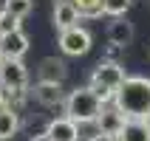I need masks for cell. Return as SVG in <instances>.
<instances>
[{"label": "cell", "mask_w": 150, "mask_h": 141, "mask_svg": "<svg viewBox=\"0 0 150 141\" xmlns=\"http://www.w3.org/2000/svg\"><path fill=\"white\" fill-rule=\"evenodd\" d=\"M65 62L57 57H45L40 59V68H37V82H57L62 85V79H65Z\"/></svg>", "instance_id": "cell-10"}, {"label": "cell", "mask_w": 150, "mask_h": 141, "mask_svg": "<svg viewBox=\"0 0 150 141\" xmlns=\"http://www.w3.org/2000/svg\"><path fill=\"white\" fill-rule=\"evenodd\" d=\"M45 141H79V124H76L74 119H68V116L51 119Z\"/></svg>", "instance_id": "cell-6"}, {"label": "cell", "mask_w": 150, "mask_h": 141, "mask_svg": "<svg viewBox=\"0 0 150 141\" xmlns=\"http://www.w3.org/2000/svg\"><path fill=\"white\" fill-rule=\"evenodd\" d=\"M20 130L17 107H0V141H11Z\"/></svg>", "instance_id": "cell-13"}, {"label": "cell", "mask_w": 150, "mask_h": 141, "mask_svg": "<svg viewBox=\"0 0 150 141\" xmlns=\"http://www.w3.org/2000/svg\"><path fill=\"white\" fill-rule=\"evenodd\" d=\"M79 8L74 6V3H54V14H51V20H54V28L57 31H65V28H74V25H79Z\"/></svg>", "instance_id": "cell-11"}, {"label": "cell", "mask_w": 150, "mask_h": 141, "mask_svg": "<svg viewBox=\"0 0 150 141\" xmlns=\"http://www.w3.org/2000/svg\"><path fill=\"white\" fill-rule=\"evenodd\" d=\"M25 51H28V37L23 34V28L3 34V40H0V57L3 59H23Z\"/></svg>", "instance_id": "cell-9"}, {"label": "cell", "mask_w": 150, "mask_h": 141, "mask_svg": "<svg viewBox=\"0 0 150 141\" xmlns=\"http://www.w3.org/2000/svg\"><path fill=\"white\" fill-rule=\"evenodd\" d=\"M0 40H3V28H0Z\"/></svg>", "instance_id": "cell-22"}, {"label": "cell", "mask_w": 150, "mask_h": 141, "mask_svg": "<svg viewBox=\"0 0 150 141\" xmlns=\"http://www.w3.org/2000/svg\"><path fill=\"white\" fill-rule=\"evenodd\" d=\"M82 17H102L105 14V0H74Z\"/></svg>", "instance_id": "cell-15"}, {"label": "cell", "mask_w": 150, "mask_h": 141, "mask_svg": "<svg viewBox=\"0 0 150 141\" xmlns=\"http://www.w3.org/2000/svg\"><path fill=\"white\" fill-rule=\"evenodd\" d=\"M91 31L82 28V25H74V28H65L59 31V51L68 54V57H85L91 51Z\"/></svg>", "instance_id": "cell-4"}, {"label": "cell", "mask_w": 150, "mask_h": 141, "mask_svg": "<svg viewBox=\"0 0 150 141\" xmlns=\"http://www.w3.org/2000/svg\"><path fill=\"white\" fill-rule=\"evenodd\" d=\"M3 8H6V11H11L14 17H20V20H23V17L31 14L34 0H6V3H3Z\"/></svg>", "instance_id": "cell-16"}, {"label": "cell", "mask_w": 150, "mask_h": 141, "mask_svg": "<svg viewBox=\"0 0 150 141\" xmlns=\"http://www.w3.org/2000/svg\"><path fill=\"white\" fill-rule=\"evenodd\" d=\"M108 42L116 45V48H125L133 42V23H127L122 17H113L108 23Z\"/></svg>", "instance_id": "cell-12"}, {"label": "cell", "mask_w": 150, "mask_h": 141, "mask_svg": "<svg viewBox=\"0 0 150 141\" xmlns=\"http://www.w3.org/2000/svg\"><path fill=\"white\" fill-rule=\"evenodd\" d=\"M62 107H65V116L74 119L76 124H96V119H99L105 102H102L99 96H96V90L88 85V88H76V90H71Z\"/></svg>", "instance_id": "cell-2"}, {"label": "cell", "mask_w": 150, "mask_h": 141, "mask_svg": "<svg viewBox=\"0 0 150 141\" xmlns=\"http://www.w3.org/2000/svg\"><path fill=\"white\" fill-rule=\"evenodd\" d=\"M88 141H119L116 135H108V133H96V135H91Z\"/></svg>", "instance_id": "cell-19"}, {"label": "cell", "mask_w": 150, "mask_h": 141, "mask_svg": "<svg viewBox=\"0 0 150 141\" xmlns=\"http://www.w3.org/2000/svg\"><path fill=\"white\" fill-rule=\"evenodd\" d=\"M31 96L40 102L42 107H59V105H65V99H68L65 90H62V85H57V82H37Z\"/></svg>", "instance_id": "cell-8"}, {"label": "cell", "mask_w": 150, "mask_h": 141, "mask_svg": "<svg viewBox=\"0 0 150 141\" xmlns=\"http://www.w3.org/2000/svg\"><path fill=\"white\" fill-rule=\"evenodd\" d=\"M54 3H74V0H54Z\"/></svg>", "instance_id": "cell-20"}, {"label": "cell", "mask_w": 150, "mask_h": 141, "mask_svg": "<svg viewBox=\"0 0 150 141\" xmlns=\"http://www.w3.org/2000/svg\"><path fill=\"white\" fill-rule=\"evenodd\" d=\"M133 0H105V14L108 17H125Z\"/></svg>", "instance_id": "cell-17"}, {"label": "cell", "mask_w": 150, "mask_h": 141, "mask_svg": "<svg viewBox=\"0 0 150 141\" xmlns=\"http://www.w3.org/2000/svg\"><path fill=\"white\" fill-rule=\"evenodd\" d=\"M0 68H3V57H0Z\"/></svg>", "instance_id": "cell-23"}, {"label": "cell", "mask_w": 150, "mask_h": 141, "mask_svg": "<svg viewBox=\"0 0 150 141\" xmlns=\"http://www.w3.org/2000/svg\"><path fill=\"white\" fill-rule=\"evenodd\" d=\"M144 121H147V127H150V113H147V116H144Z\"/></svg>", "instance_id": "cell-21"}, {"label": "cell", "mask_w": 150, "mask_h": 141, "mask_svg": "<svg viewBox=\"0 0 150 141\" xmlns=\"http://www.w3.org/2000/svg\"><path fill=\"white\" fill-rule=\"evenodd\" d=\"M119 141H150V127L144 119H127L125 130L116 135Z\"/></svg>", "instance_id": "cell-14"}, {"label": "cell", "mask_w": 150, "mask_h": 141, "mask_svg": "<svg viewBox=\"0 0 150 141\" xmlns=\"http://www.w3.org/2000/svg\"><path fill=\"white\" fill-rule=\"evenodd\" d=\"M125 68L119 65V62H99V65L93 68V74H91V88L96 90V96H99L105 105L108 102H113L116 99V93H119V88L125 85Z\"/></svg>", "instance_id": "cell-3"}, {"label": "cell", "mask_w": 150, "mask_h": 141, "mask_svg": "<svg viewBox=\"0 0 150 141\" xmlns=\"http://www.w3.org/2000/svg\"><path fill=\"white\" fill-rule=\"evenodd\" d=\"M0 28H3V34L20 31V17H14L11 11H6V8H0Z\"/></svg>", "instance_id": "cell-18"}, {"label": "cell", "mask_w": 150, "mask_h": 141, "mask_svg": "<svg viewBox=\"0 0 150 141\" xmlns=\"http://www.w3.org/2000/svg\"><path fill=\"white\" fill-rule=\"evenodd\" d=\"M127 119H144L150 113V79L147 76H127L113 99Z\"/></svg>", "instance_id": "cell-1"}, {"label": "cell", "mask_w": 150, "mask_h": 141, "mask_svg": "<svg viewBox=\"0 0 150 141\" xmlns=\"http://www.w3.org/2000/svg\"><path fill=\"white\" fill-rule=\"evenodd\" d=\"M0 82L14 93H25V88H28V71H25L23 59H3Z\"/></svg>", "instance_id": "cell-5"}, {"label": "cell", "mask_w": 150, "mask_h": 141, "mask_svg": "<svg viewBox=\"0 0 150 141\" xmlns=\"http://www.w3.org/2000/svg\"><path fill=\"white\" fill-rule=\"evenodd\" d=\"M125 124H127V116L116 107V105H105L102 113H99V119H96L99 133H108V135H119L122 130H125Z\"/></svg>", "instance_id": "cell-7"}]
</instances>
